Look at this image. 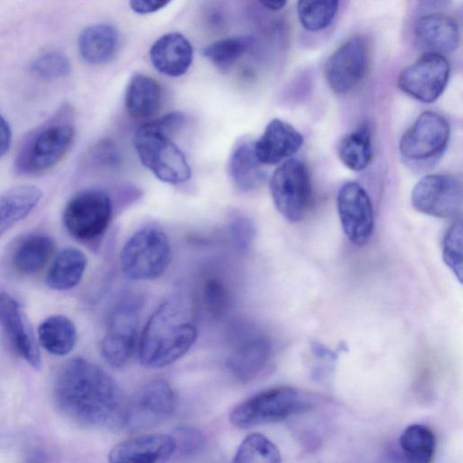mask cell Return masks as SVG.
Segmentation results:
<instances>
[{
  "label": "cell",
  "mask_w": 463,
  "mask_h": 463,
  "mask_svg": "<svg viewBox=\"0 0 463 463\" xmlns=\"http://www.w3.org/2000/svg\"><path fill=\"white\" fill-rule=\"evenodd\" d=\"M74 138V128L68 122H52L33 132L21 146L15 170L35 175L55 166L68 153Z\"/></svg>",
  "instance_id": "6"
},
{
  "label": "cell",
  "mask_w": 463,
  "mask_h": 463,
  "mask_svg": "<svg viewBox=\"0 0 463 463\" xmlns=\"http://www.w3.org/2000/svg\"><path fill=\"white\" fill-rule=\"evenodd\" d=\"M447 119L434 111L421 113L400 139L401 156L408 163L424 164L438 159L449 138Z\"/></svg>",
  "instance_id": "9"
},
{
  "label": "cell",
  "mask_w": 463,
  "mask_h": 463,
  "mask_svg": "<svg viewBox=\"0 0 463 463\" xmlns=\"http://www.w3.org/2000/svg\"><path fill=\"white\" fill-rule=\"evenodd\" d=\"M314 398L288 387H275L260 392L237 405L229 416L237 428L279 422L293 415L310 410Z\"/></svg>",
  "instance_id": "3"
},
{
  "label": "cell",
  "mask_w": 463,
  "mask_h": 463,
  "mask_svg": "<svg viewBox=\"0 0 463 463\" xmlns=\"http://www.w3.org/2000/svg\"><path fill=\"white\" fill-rule=\"evenodd\" d=\"M336 206L347 239L354 245H365L374 226L373 204L366 191L355 182L344 184L337 194Z\"/></svg>",
  "instance_id": "14"
},
{
  "label": "cell",
  "mask_w": 463,
  "mask_h": 463,
  "mask_svg": "<svg viewBox=\"0 0 463 463\" xmlns=\"http://www.w3.org/2000/svg\"><path fill=\"white\" fill-rule=\"evenodd\" d=\"M415 34L425 46L436 53L455 51L459 44V30L450 16L433 13L421 16L416 23Z\"/></svg>",
  "instance_id": "21"
},
{
  "label": "cell",
  "mask_w": 463,
  "mask_h": 463,
  "mask_svg": "<svg viewBox=\"0 0 463 463\" xmlns=\"http://www.w3.org/2000/svg\"><path fill=\"white\" fill-rule=\"evenodd\" d=\"M78 46L80 54L86 62L93 65L106 64L117 53L118 31L109 24L90 25L80 33Z\"/></svg>",
  "instance_id": "23"
},
{
  "label": "cell",
  "mask_w": 463,
  "mask_h": 463,
  "mask_svg": "<svg viewBox=\"0 0 463 463\" xmlns=\"http://www.w3.org/2000/svg\"><path fill=\"white\" fill-rule=\"evenodd\" d=\"M0 324L16 353L40 370L41 354L32 326L20 304L5 292L0 293Z\"/></svg>",
  "instance_id": "16"
},
{
  "label": "cell",
  "mask_w": 463,
  "mask_h": 463,
  "mask_svg": "<svg viewBox=\"0 0 463 463\" xmlns=\"http://www.w3.org/2000/svg\"><path fill=\"white\" fill-rule=\"evenodd\" d=\"M231 231L239 248L248 249L255 235L252 222L246 216L239 215L232 220Z\"/></svg>",
  "instance_id": "38"
},
{
  "label": "cell",
  "mask_w": 463,
  "mask_h": 463,
  "mask_svg": "<svg viewBox=\"0 0 463 463\" xmlns=\"http://www.w3.org/2000/svg\"><path fill=\"white\" fill-rule=\"evenodd\" d=\"M42 195V191L31 184L17 185L1 194L0 237L31 213Z\"/></svg>",
  "instance_id": "25"
},
{
  "label": "cell",
  "mask_w": 463,
  "mask_h": 463,
  "mask_svg": "<svg viewBox=\"0 0 463 463\" xmlns=\"http://www.w3.org/2000/svg\"><path fill=\"white\" fill-rule=\"evenodd\" d=\"M176 399L171 385L156 379L144 383L127 402L124 425L132 430L163 423L175 412Z\"/></svg>",
  "instance_id": "10"
},
{
  "label": "cell",
  "mask_w": 463,
  "mask_h": 463,
  "mask_svg": "<svg viewBox=\"0 0 463 463\" xmlns=\"http://www.w3.org/2000/svg\"><path fill=\"white\" fill-rule=\"evenodd\" d=\"M229 173L235 187L249 193L258 189L267 178L263 165L254 152V142L241 139L233 147L230 161Z\"/></svg>",
  "instance_id": "22"
},
{
  "label": "cell",
  "mask_w": 463,
  "mask_h": 463,
  "mask_svg": "<svg viewBox=\"0 0 463 463\" xmlns=\"http://www.w3.org/2000/svg\"><path fill=\"white\" fill-rule=\"evenodd\" d=\"M260 4L263 6H265L269 10L279 11L286 5L287 2L286 1H265V2H260Z\"/></svg>",
  "instance_id": "41"
},
{
  "label": "cell",
  "mask_w": 463,
  "mask_h": 463,
  "mask_svg": "<svg viewBox=\"0 0 463 463\" xmlns=\"http://www.w3.org/2000/svg\"><path fill=\"white\" fill-rule=\"evenodd\" d=\"M269 189L275 207L286 220L298 222L305 218L313 192L310 175L303 162L295 158L285 160L273 172Z\"/></svg>",
  "instance_id": "7"
},
{
  "label": "cell",
  "mask_w": 463,
  "mask_h": 463,
  "mask_svg": "<svg viewBox=\"0 0 463 463\" xmlns=\"http://www.w3.org/2000/svg\"><path fill=\"white\" fill-rule=\"evenodd\" d=\"M303 144L302 135L289 123L273 118L254 142V152L263 165H272L288 159Z\"/></svg>",
  "instance_id": "19"
},
{
  "label": "cell",
  "mask_w": 463,
  "mask_h": 463,
  "mask_svg": "<svg viewBox=\"0 0 463 463\" xmlns=\"http://www.w3.org/2000/svg\"><path fill=\"white\" fill-rule=\"evenodd\" d=\"M201 301L206 312L218 317L227 310L231 295L226 283L216 275H210L202 283Z\"/></svg>",
  "instance_id": "34"
},
{
  "label": "cell",
  "mask_w": 463,
  "mask_h": 463,
  "mask_svg": "<svg viewBox=\"0 0 463 463\" xmlns=\"http://www.w3.org/2000/svg\"><path fill=\"white\" fill-rule=\"evenodd\" d=\"M449 77L447 59L442 54L429 52L400 72L398 86L415 99L431 103L444 91Z\"/></svg>",
  "instance_id": "13"
},
{
  "label": "cell",
  "mask_w": 463,
  "mask_h": 463,
  "mask_svg": "<svg viewBox=\"0 0 463 463\" xmlns=\"http://www.w3.org/2000/svg\"><path fill=\"white\" fill-rule=\"evenodd\" d=\"M399 445L407 463H431L433 460L436 439L428 426L409 425L402 430Z\"/></svg>",
  "instance_id": "30"
},
{
  "label": "cell",
  "mask_w": 463,
  "mask_h": 463,
  "mask_svg": "<svg viewBox=\"0 0 463 463\" xmlns=\"http://www.w3.org/2000/svg\"><path fill=\"white\" fill-rule=\"evenodd\" d=\"M250 39L232 36L219 39L203 49V56L217 69L227 71L247 52Z\"/></svg>",
  "instance_id": "31"
},
{
  "label": "cell",
  "mask_w": 463,
  "mask_h": 463,
  "mask_svg": "<svg viewBox=\"0 0 463 463\" xmlns=\"http://www.w3.org/2000/svg\"><path fill=\"white\" fill-rule=\"evenodd\" d=\"M341 162L349 169L361 171L367 167L373 156L372 135L366 123L345 135L337 146Z\"/></svg>",
  "instance_id": "29"
},
{
  "label": "cell",
  "mask_w": 463,
  "mask_h": 463,
  "mask_svg": "<svg viewBox=\"0 0 463 463\" xmlns=\"http://www.w3.org/2000/svg\"><path fill=\"white\" fill-rule=\"evenodd\" d=\"M270 354L271 345L264 334L257 330H246L233 344L226 364L237 380L248 383L262 372Z\"/></svg>",
  "instance_id": "17"
},
{
  "label": "cell",
  "mask_w": 463,
  "mask_h": 463,
  "mask_svg": "<svg viewBox=\"0 0 463 463\" xmlns=\"http://www.w3.org/2000/svg\"><path fill=\"white\" fill-rule=\"evenodd\" d=\"M12 142V132L7 121L0 115V157L9 150Z\"/></svg>",
  "instance_id": "40"
},
{
  "label": "cell",
  "mask_w": 463,
  "mask_h": 463,
  "mask_svg": "<svg viewBox=\"0 0 463 463\" xmlns=\"http://www.w3.org/2000/svg\"><path fill=\"white\" fill-rule=\"evenodd\" d=\"M161 97V88L156 80L147 75L136 73L126 90V109L136 119H146L157 113Z\"/></svg>",
  "instance_id": "24"
},
{
  "label": "cell",
  "mask_w": 463,
  "mask_h": 463,
  "mask_svg": "<svg viewBox=\"0 0 463 463\" xmlns=\"http://www.w3.org/2000/svg\"><path fill=\"white\" fill-rule=\"evenodd\" d=\"M338 10V2L334 0H301L297 11L302 26L310 32L326 28L334 20Z\"/></svg>",
  "instance_id": "33"
},
{
  "label": "cell",
  "mask_w": 463,
  "mask_h": 463,
  "mask_svg": "<svg viewBox=\"0 0 463 463\" xmlns=\"http://www.w3.org/2000/svg\"><path fill=\"white\" fill-rule=\"evenodd\" d=\"M461 181L451 175H428L414 185L411 204L415 210L440 219L456 217L461 211Z\"/></svg>",
  "instance_id": "12"
},
{
  "label": "cell",
  "mask_w": 463,
  "mask_h": 463,
  "mask_svg": "<svg viewBox=\"0 0 463 463\" xmlns=\"http://www.w3.org/2000/svg\"><path fill=\"white\" fill-rule=\"evenodd\" d=\"M87 266L85 254L78 249L67 248L54 258L46 277L47 285L55 290H67L81 279Z\"/></svg>",
  "instance_id": "26"
},
{
  "label": "cell",
  "mask_w": 463,
  "mask_h": 463,
  "mask_svg": "<svg viewBox=\"0 0 463 463\" xmlns=\"http://www.w3.org/2000/svg\"><path fill=\"white\" fill-rule=\"evenodd\" d=\"M368 63V50L361 37H353L339 46L327 59L324 76L335 93H346L364 78Z\"/></svg>",
  "instance_id": "15"
},
{
  "label": "cell",
  "mask_w": 463,
  "mask_h": 463,
  "mask_svg": "<svg viewBox=\"0 0 463 463\" xmlns=\"http://www.w3.org/2000/svg\"><path fill=\"white\" fill-rule=\"evenodd\" d=\"M169 4L168 1L158 0H132L130 8L137 14H146L156 12Z\"/></svg>",
  "instance_id": "39"
},
{
  "label": "cell",
  "mask_w": 463,
  "mask_h": 463,
  "mask_svg": "<svg viewBox=\"0 0 463 463\" xmlns=\"http://www.w3.org/2000/svg\"><path fill=\"white\" fill-rule=\"evenodd\" d=\"M175 438L176 443V451L187 455L200 449L203 443V434L194 428L182 427L176 430Z\"/></svg>",
  "instance_id": "37"
},
{
  "label": "cell",
  "mask_w": 463,
  "mask_h": 463,
  "mask_svg": "<svg viewBox=\"0 0 463 463\" xmlns=\"http://www.w3.org/2000/svg\"><path fill=\"white\" fill-rule=\"evenodd\" d=\"M112 213V201L106 192L85 189L76 193L66 203L63 222L75 239L91 241L106 232Z\"/></svg>",
  "instance_id": "8"
},
{
  "label": "cell",
  "mask_w": 463,
  "mask_h": 463,
  "mask_svg": "<svg viewBox=\"0 0 463 463\" xmlns=\"http://www.w3.org/2000/svg\"><path fill=\"white\" fill-rule=\"evenodd\" d=\"M445 264L461 283L462 281V222L455 221L447 231L442 241Z\"/></svg>",
  "instance_id": "35"
},
{
  "label": "cell",
  "mask_w": 463,
  "mask_h": 463,
  "mask_svg": "<svg viewBox=\"0 0 463 463\" xmlns=\"http://www.w3.org/2000/svg\"><path fill=\"white\" fill-rule=\"evenodd\" d=\"M134 146L141 163L160 181L180 184L191 177L183 151L152 121L139 127Z\"/></svg>",
  "instance_id": "5"
},
{
  "label": "cell",
  "mask_w": 463,
  "mask_h": 463,
  "mask_svg": "<svg viewBox=\"0 0 463 463\" xmlns=\"http://www.w3.org/2000/svg\"><path fill=\"white\" fill-rule=\"evenodd\" d=\"M231 463H281V457L269 439L251 433L242 439Z\"/></svg>",
  "instance_id": "32"
},
{
  "label": "cell",
  "mask_w": 463,
  "mask_h": 463,
  "mask_svg": "<svg viewBox=\"0 0 463 463\" xmlns=\"http://www.w3.org/2000/svg\"><path fill=\"white\" fill-rule=\"evenodd\" d=\"M71 62L59 52H49L37 57L32 63V71L43 80H58L71 72Z\"/></svg>",
  "instance_id": "36"
},
{
  "label": "cell",
  "mask_w": 463,
  "mask_h": 463,
  "mask_svg": "<svg viewBox=\"0 0 463 463\" xmlns=\"http://www.w3.org/2000/svg\"><path fill=\"white\" fill-rule=\"evenodd\" d=\"M58 411L89 428L124 425L127 402L114 379L96 364L74 357L59 369L53 385Z\"/></svg>",
  "instance_id": "1"
},
{
  "label": "cell",
  "mask_w": 463,
  "mask_h": 463,
  "mask_svg": "<svg viewBox=\"0 0 463 463\" xmlns=\"http://www.w3.org/2000/svg\"><path fill=\"white\" fill-rule=\"evenodd\" d=\"M176 452L175 438L166 434H146L114 445L109 463H165Z\"/></svg>",
  "instance_id": "18"
},
{
  "label": "cell",
  "mask_w": 463,
  "mask_h": 463,
  "mask_svg": "<svg viewBox=\"0 0 463 463\" xmlns=\"http://www.w3.org/2000/svg\"><path fill=\"white\" fill-rule=\"evenodd\" d=\"M41 345L54 355H66L77 342V330L73 322L65 316L54 315L45 318L38 327Z\"/></svg>",
  "instance_id": "27"
},
{
  "label": "cell",
  "mask_w": 463,
  "mask_h": 463,
  "mask_svg": "<svg viewBox=\"0 0 463 463\" xmlns=\"http://www.w3.org/2000/svg\"><path fill=\"white\" fill-rule=\"evenodd\" d=\"M198 335L195 313L180 294L165 299L146 323L138 343L140 364L151 369L168 366L184 355Z\"/></svg>",
  "instance_id": "2"
},
{
  "label": "cell",
  "mask_w": 463,
  "mask_h": 463,
  "mask_svg": "<svg viewBox=\"0 0 463 463\" xmlns=\"http://www.w3.org/2000/svg\"><path fill=\"white\" fill-rule=\"evenodd\" d=\"M172 250L167 234L147 226L137 231L125 242L119 255L123 274L133 280L161 277L170 265Z\"/></svg>",
  "instance_id": "4"
},
{
  "label": "cell",
  "mask_w": 463,
  "mask_h": 463,
  "mask_svg": "<svg viewBox=\"0 0 463 463\" xmlns=\"http://www.w3.org/2000/svg\"><path fill=\"white\" fill-rule=\"evenodd\" d=\"M53 251L54 242L50 237L33 234L24 239L17 246L13 262L18 271L24 274H33L47 264Z\"/></svg>",
  "instance_id": "28"
},
{
  "label": "cell",
  "mask_w": 463,
  "mask_h": 463,
  "mask_svg": "<svg viewBox=\"0 0 463 463\" xmlns=\"http://www.w3.org/2000/svg\"><path fill=\"white\" fill-rule=\"evenodd\" d=\"M194 51L188 39L173 32L160 36L149 50L151 63L159 72L180 77L191 67Z\"/></svg>",
  "instance_id": "20"
},
{
  "label": "cell",
  "mask_w": 463,
  "mask_h": 463,
  "mask_svg": "<svg viewBox=\"0 0 463 463\" xmlns=\"http://www.w3.org/2000/svg\"><path fill=\"white\" fill-rule=\"evenodd\" d=\"M139 315L137 306L121 302L109 315L106 331L100 341V352L105 361L115 368L128 364L137 342Z\"/></svg>",
  "instance_id": "11"
}]
</instances>
